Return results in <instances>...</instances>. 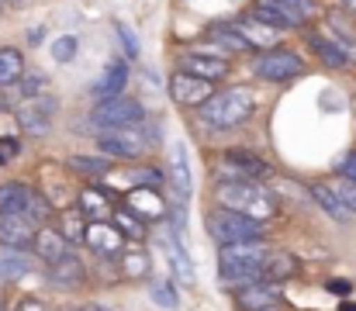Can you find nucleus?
<instances>
[{
    "mask_svg": "<svg viewBox=\"0 0 356 311\" xmlns=\"http://www.w3.org/2000/svg\"><path fill=\"white\" fill-rule=\"evenodd\" d=\"M17 311H49L42 301H35V298H28V301H21V308Z\"/></svg>",
    "mask_w": 356,
    "mask_h": 311,
    "instance_id": "obj_44",
    "label": "nucleus"
},
{
    "mask_svg": "<svg viewBox=\"0 0 356 311\" xmlns=\"http://www.w3.org/2000/svg\"><path fill=\"white\" fill-rule=\"evenodd\" d=\"M232 298L242 311H266V308H280L284 305V284L277 280H249L232 287Z\"/></svg>",
    "mask_w": 356,
    "mask_h": 311,
    "instance_id": "obj_8",
    "label": "nucleus"
},
{
    "mask_svg": "<svg viewBox=\"0 0 356 311\" xmlns=\"http://www.w3.org/2000/svg\"><path fill=\"white\" fill-rule=\"evenodd\" d=\"M152 138H145L142 131V121L135 128H115V131H101L97 138V149L108 156V159H138L145 149H149Z\"/></svg>",
    "mask_w": 356,
    "mask_h": 311,
    "instance_id": "obj_7",
    "label": "nucleus"
},
{
    "mask_svg": "<svg viewBox=\"0 0 356 311\" xmlns=\"http://www.w3.org/2000/svg\"><path fill=\"white\" fill-rule=\"evenodd\" d=\"M111 221L121 228V235H124V239H131V242H142V239L149 235V232H145V221H142L138 214H131L128 207L115 211V218H111Z\"/></svg>",
    "mask_w": 356,
    "mask_h": 311,
    "instance_id": "obj_33",
    "label": "nucleus"
},
{
    "mask_svg": "<svg viewBox=\"0 0 356 311\" xmlns=\"http://www.w3.org/2000/svg\"><path fill=\"white\" fill-rule=\"evenodd\" d=\"M70 311H80V308H70Z\"/></svg>",
    "mask_w": 356,
    "mask_h": 311,
    "instance_id": "obj_50",
    "label": "nucleus"
},
{
    "mask_svg": "<svg viewBox=\"0 0 356 311\" xmlns=\"http://www.w3.org/2000/svg\"><path fill=\"white\" fill-rule=\"evenodd\" d=\"M124 83H128V59H111L108 70L101 73V80L90 87V97L97 104L115 101V97L124 94Z\"/></svg>",
    "mask_w": 356,
    "mask_h": 311,
    "instance_id": "obj_15",
    "label": "nucleus"
},
{
    "mask_svg": "<svg viewBox=\"0 0 356 311\" xmlns=\"http://www.w3.org/2000/svg\"><path fill=\"white\" fill-rule=\"evenodd\" d=\"M118 266H121V277H124V280H145V277H149V270H152L149 253H145V249H138V246H131V249H124V253H121Z\"/></svg>",
    "mask_w": 356,
    "mask_h": 311,
    "instance_id": "obj_28",
    "label": "nucleus"
},
{
    "mask_svg": "<svg viewBox=\"0 0 356 311\" xmlns=\"http://www.w3.org/2000/svg\"><path fill=\"white\" fill-rule=\"evenodd\" d=\"M31 194H35V191L24 187V184H3V187H0V214H24Z\"/></svg>",
    "mask_w": 356,
    "mask_h": 311,
    "instance_id": "obj_31",
    "label": "nucleus"
},
{
    "mask_svg": "<svg viewBox=\"0 0 356 311\" xmlns=\"http://www.w3.org/2000/svg\"><path fill=\"white\" fill-rule=\"evenodd\" d=\"M238 28V35L252 45V49H259V52H270V49H277V31L280 28H273V24H266V21H259V17H238L232 21Z\"/></svg>",
    "mask_w": 356,
    "mask_h": 311,
    "instance_id": "obj_17",
    "label": "nucleus"
},
{
    "mask_svg": "<svg viewBox=\"0 0 356 311\" xmlns=\"http://www.w3.org/2000/svg\"><path fill=\"white\" fill-rule=\"evenodd\" d=\"M336 194L346 201V207L356 214V180H346V177H339V184H336Z\"/></svg>",
    "mask_w": 356,
    "mask_h": 311,
    "instance_id": "obj_37",
    "label": "nucleus"
},
{
    "mask_svg": "<svg viewBox=\"0 0 356 311\" xmlns=\"http://www.w3.org/2000/svg\"><path fill=\"white\" fill-rule=\"evenodd\" d=\"M24 218L35 225V228H49V218H52V205L42 198V194H31V201L24 207Z\"/></svg>",
    "mask_w": 356,
    "mask_h": 311,
    "instance_id": "obj_35",
    "label": "nucleus"
},
{
    "mask_svg": "<svg viewBox=\"0 0 356 311\" xmlns=\"http://www.w3.org/2000/svg\"><path fill=\"white\" fill-rule=\"evenodd\" d=\"M325 291L336 294V298H350V294H353V284H350V280H329Z\"/></svg>",
    "mask_w": 356,
    "mask_h": 311,
    "instance_id": "obj_43",
    "label": "nucleus"
},
{
    "mask_svg": "<svg viewBox=\"0 0 356 311\" xmlns=\"http://www.w3.org/2000/svg\"><path fill=\"white\" fill-rule=\"evenodd\" d=\"M208 38H211L222 52H252V45H249V42L238 35L236 24H211Z\"/></svg>",
    "mask_w": 356,
    "mask_h": 311,
    "instance_id": "obj_30",
    "label": "nucleus"
},
{
    "mask_svg": "<svg viewBox=\"0 0 356 311\" xmlns=\"http://www.w3.org/2000/svg\"><path fill=\"white\" fill-rule=\"evenodd\" d=\"M80 211H83L90 221H108V218H115V211H111V198H108L104 191H97V187L80 191Z\"/></svg>",
    "mask_w": 356,
    "mask_h": 311,
    "instance_id": "obj_27",
    "label": "nucleus"
},
{
    "mask_svg": "<svg viewBox=\"0 0 356 311\" xmlns=\"http://www.w3.org/2000/svg\"><path fill=\"white\" fill-rule=\"evenodd\" d=\"M3 7H7V0H0V14H3Z\"/></svg>",
    "mask_w": 356,
    "mask_h": 311,
    "instance_id": "obj_48",
    "label": "nucleus"
},
{
    "mask_svg": "<svg viewBox=\"0 0 356 311\" xmlns=\"http://www.w3.org/2000/svg\"><path fill=\"white\" fill-rule=\"evenodd\" d=\"M73 56H76V38H73V35H63V38L52 45V59H56V63H70Z\"/></svg>",
    "mask_w": 356,
    "mask_h": 311,
    "instance_id": "obj_36",
    "label": "nucleus"
},
{
    "mask_svg": "<svg viewBox=\"0 0 356 311\" xmlns=\"http://www.w3.org/2000/svg\"><path fill=\"white\" fill-rule=\"evenodd\" d=\"M266 311H284V305H280V308H266Z\"/></svg>",
    "mask_w": 356,
    "mask_h": 311,
    "instance_id": "obj_49",
    "label": "nucleus"
},
{
    "mask_svg": "<svg viewBox=\"0 0 356 311\" xmlns=\"http://www.w3.org/2000/svg\"><path fill=\"white\" fill-rule=\"evenodd\" d=\"M308 194H312V201L322 207L332 221L346 225V221L353 218V211H350V207H346V201L336 194V187H329V184H312V187H308Z\"/></svg>",
    "mask_w": 356,
    "mask_h": 311,
    "instance_id": "obj_20",
    "label": "nucleus"
},
{
    "mask_svg": "<svg viewBox=\"0 0 356 311\" xmlns=\"http://www.w3.org/2000/svg\"><path fill=\"white\" fill-rule=\"evenodd\" d=\"M83 280H87V266H83L73 253H66L59 263L49 266V284H52V287L76 291V287H83Z\"/></svg>",
    "mask_w": 356,
    "mask_h": 311,
    "instance_id": "obj_16",
    "label": "nucleus"
},
{
    "mask_svg": "<svg viewBox=\"0 0 356 311\" xmlns=\"http://www.w3.org/2000/svg\"><path fill=\"white\" fill-rule=\"evenodd\" d=\"M38 228L24 214H0V242L7 249H35Z\"/></svg>",
    "mask_w": 356,
    "mask_h": 311,
    "instance_id": "obj_14",
    "label": "nucleus"
},
{
    "mask_svg": "<svg viewBox=\"0 0 356 311\" xmlns=\"http://www.w3.org/2000/svg\"><path fill=\"white\" fill-rule=\"evenodd\" d=\"M87 228H90V218L80 207H63V214H59V235L70 246H87Z\"/></svg>",
    "mask_w": 356,
    "mask_h": 311,
    "instance_id": "obj_23",
    "label": "nucleus"
},
{
    "mask_svg": "<svg viewBox=\"0 0 356 311\" xmlns=\"http://www.w3.org/2000/svg\"><path fill=\"white\" fill-rule=\"evenodd\" d=\"M298 273H301V263H298V256H291V253H270V260H266V266H263V277H266V280H277V284L294 280Z\"/></svg>",
    "mask_w": 356,
    "mask_h": 311,
    "instance_id": "obj_26",
    "label": "nucleus"
},
{
    "mask_svg": "<svg viewBox=\"0 0 356 311\" xmlns=\"http://www.w3.org/2000/svg\"><path fill=\"white\" fill-rule=\"evenodd\" d=\"M7 3H10V7H21V3H28V0H7Z\"/></svg>",
    "mask_w": 356,
    "mask_h": 311,
    "instance_id": "obj_46",
    "label": "nucleus"
},
{
    "mask_svg": "<svg viewBox=\"0 0 356 311\" xmlns=\"http://www.w3.org/2000/svg\"><path fill=\"white\" fill-rule=\"evenodd\" d=\"M17 152H21L17 138H0V163H10V159H17Z\"/></svg>",
    "mask_w": 356,
    "mask_h": 311,
    "instance_id": "obj_41",
    "label": "nucleus"
},
{
    "mask_svg": "<svg viewBox=\"0 0 356 311\" xmlns=\"http://www.w3.org/2000/svg\"><path fill=\"white\" fill-rule=\"evenodd\" d=\"M343 311H356V305H343Z\"/></svg>",
    "mask_w": 356,
    "mask_h": 311,
    "instance_id": "obj_47",
    "label": "nucleus"
},
{
    "mask_svg": "<svg viewBox=\"0 0 356 311\" xmlns=\"http://www.w3.org/2000/svg\"><path fill=\"white\" fill-rule=\"evenodd\" d=\"M138 121H145V111L142 104L131 101V97H115V101H104L97 104L90 111V125L101 128V131H115V128H135Z\"/></svg>",
    "mask_w": 356,
    "mask_h": 311,
    "instance_id": "obj_5",
    "label": "nucleus"
},
{
    "mask_svg": "<svg viewBox=\"0 0 356 311\" xmlns=\"http://www.w3.org/2000/svg\"><path fill=\"white\" fill-rule=\"evenodd\" d=\"M252 111H256V94L249 87H229L201 107V121L215 131H229V128H238Z\"/></svg>",
    "mask_w": 356,
    "mask_h": 311,
    "instance_id": "obj_3",
    "label": "nucleus"
},
{
    "mask_svg": "<svg viewBox=\"0 0 356 311\" xmlns=\"http://www.w3.org/2000/svg\"><path fill=\"white\" fill-rule=\"evenodd\" d=\"M222 170L229 173L222 180H259V184H266L273 177L270 163L263 156L249 152V149H225L222 152Z\"/></svg>",
    "mask_w": 356,
    "mask_h": 311,
    "instance_id": "obj_9",
    "label": "nucleus"
},
{
    "mask_svg": "<svg viewBox=\"0 0 356 311\" xmlns=\"http://www.w3.org/2000/svg\"><path fill=\"white\" fill-rule=\"evenodd\" d=\"M215 201L218 207H229L238 214H249L256 221H270L280 214L277 198L266 191V184L259 180H218L215 184Z\"/></svg>",
    "mask_w": 356,
    "mask_h": 311,
    "instance_id": "obj_1",
    "label": "nucleus"
},
{
    "mask_svg": "<svg viewBox=\"0 0 356 311\" xmlns=\"http://www.w3.org/2000/svg\"><path fill=\"white\" fill-rule=\"evenodd\" d=\"M52 111H56V101H52L49 94L24 101L17 107V125H21V131H28V135H45L49 125H52Z\"/></svg>",
    "mask_w": 356,
    "mask_h": 311,
    "instance_id": "obj_13",
    "label": "nucleus"
},
{
    "mask_svg": "<svg viewBox=\"0 0 356 311\" xmlns=\"http://www.w3.org/2000/svg\"><path fill=\"white\" fill-rule=\"evenodd\" d=\"M252 7H266V10H277L291 21V28H301L305 21H312L318 10H315V0H256Z\"/></svg>",
    "mask_w": 356,
    "mask_h": 311,
    "instance_id": "obj_19",
    "label": "nucleus"
},
{
    "mask_svg": "<svg viewBox=\"0 0 356 311\" xmlns=\"http://www.w3.org/2000/svg\"><path fill=\"white\" fill-rule=\"evenodd\" d=\"M180 66L187 70V73H194V77H201V80H222V77H229V52H222V49H194V52H184V59H180Z\"/></svg>",
    "mask_w": 356,
    "mask_h": 311,
    "instance_id": "obj_11",
    "label": "nucleus"
},
{
    "mask_svg": "<svg viewBox=\"0 0 356 311\" xmlns=\"http://www.w3.org/2000/svg\"><path fill=\"white\" fill-rule=\"evenodd\" d=\"M170 266H173V277H177L184 287H194L197 273H194V263H191V256H187L180 235H170Z\"/></svg>",
    "mask_w": 356,
    "mask_h": 311,
    "instance_id": "obj_24",
    "label": "nucleus"
},
{
    "mask_svg": "<svg viewBox=\"0 0 356 311\" xmlns=\"http://www.w3.org/2000/svg\"><path fill=\"white\" fill-rule=\"evenodd\" d=\"M252 73L256 77H263V80H270V83H287V80H294V77H301L305 73V59L298 56V52H291V49H270V52H259L256 56V63H252Z\"/></svg>",
    "mask_w": 356,
    "mask_h": 311,
    "instance_id": "obj_6",
    "label": "nucleus"
},
{
    "mask_svg": "<svg viewBox=\"0 0 356 311\" xmlns=\"http://www.w3.org/2000/svg\"><path fill=\"white\" fill-rule=\"evenodd\" d=\"M343 7H346L350 14H356V0H343Z\"/></svg>",
    "mask_w": 356,
    "mask_h": 311,
    "instance_id": "obj_45",
    "label": "nucleus"
},
{
    "mask_svg": "<svg viewBox=\"0 0 356 311\" xmlns=\"http://www.w3.org/2000/svg\"><path fill=\"white\" fill-rule=\"evenodd\" d=\"M124 207H128L131 214H138V218H142L145 225L166 214V205H163V198H159V194H156L152 187H131V191H128V198H124Z\"/></svg>",
    "mask_w": 356,
    "mask_h": 311,
    "instance_id": "obj_18",
    "label": "nucleus"
},
{
    "mask_svg": "<svg viewBox=\"0 0 356 311\" xmlns=\"http://www.w3.org/2000/svg\"><path fill=\"white\" fill-rule=\"evenodd\" d=\"M270 253L263 242H232V246H218V277L222 284H229V291L249 280H263V266H266Z\"/></svg>",
    "mask_w": 356,
    "mask_h": 311,
    "instance_id": "obj_2",
    "label": "nucleus"
},
{
    "mask_svg": "<svg viewBox=\"0 0 356 311\" xmlns=\"http://www.w3.org/2000/svg\"><path fill=\"white\" fill-rule=\"evenodd\" d=\"M149 294H152V301H156L159 308H166V311H177V308H180V294H177L173 280H152Z\"/></svg>",
    "mask_w": 356,
    "mask_h": 311,
    "instance_id": "obj_34",
    "label": "nucleus"
},
{
    "mask_svg": "<svg viewBox=\"0 0 356 311\" xmlns=\"http://www.w3.org/2000/svg\"><path fill=\"white\" fill-rule=\"evenodd\" d=\"M24 80V56L14 45H0V90Z\"/></svg>",
    "mask_w": 356,
    "mask_h": 311,
    "instance_id": "obj_25",
    "label": "nucleus"
},
{
    "mask_svg": "<svg viewBox=\"0 0 356 311\" xmlns=\"http://www.w3.org/2000/svg\"><path fill=\"white\" fill-rule=\"evenodd\" d=\"M173 191H177V201L180 205L191 201V170H187L184 145H173Z\"/></svg>",
    "mask_w": 356,
    "mask_h": 311,
    "instance_id": "obj_32",
    "label": "nucleus"
},
{
    "mask_svg": "<svg viewBox=\"0 0 356 311\" xmlns=\"http://www.w3.org/2000/svg\"><path fill=\"white\" fill-rule=\"evenodd\" d=\"M66 246H70V242L59 235V228H52V225H49V228H38V239H35V256H38L45 266H52V263H59V260L70 253Z\"/></svg>",
    "mask_w": 356,
    "mask_h": 311,
    "instance_id": "obj_21",
    "label": "nucleus"
},
{
    "mask_svg": "<svg viewBox=\"0 0 356 311\" xmlns=\"http://www.w3.org/2000/svg\"><path fill=\"white\" fill-rule=\"evenodd\" d=\"M135 180H138L135 187H152V191H156V187L163 184V173H159L156 166H145V170H138V173H135Z\"/></svg>",
    "mask_w": 356,
    "mask_h": 311,
    "instance_id": "obj_38",
    "label": "nucleus"
},
{
    "mask_svg": "<svg viewBox=\"0 0 356 311\" xmlns=\"http://www.w3.org/2000/svg\"><path fill=\"white\" fill-rule=\"evenodd\" d=\"M24 270H28V263H24L21 256H14V253H7L3 263H0V273H3V277H17V273H24Z\"/></svg>",
    "mask_w": 356,
    "mask_h": 311,
    "instance_id": "obj_39",
    "label": "nucleus"
},
{
    "mask_svg": "<svg viewBox=\"0 0 356 311\" xmlns=\"http://www.w3.org/2000/svg\"><path fill=\"white\" fill-rule=\"evenodd\" d=\"M208 232L218 246H232V242H263L266 239V228L263 221L249 218V214H238L229 207H215L208 214Z\"/></svg>",
    "mask_w": 356,
    "mask_h": 311,
    "instance_id": "obj_4",
    "label": "nucleus"
},
{
    "mask_svg": "<svg viewBox=\"0 0 356 311\" xmlns=\"http://www.w3.org/2000/svg\"><path fill=\"white\" fill-rule=\"evenodd\" d=\"M111 163H115V159H108L104 152H90V156L76 152V156L66 159V166H70L73 173H80V177H104V173L111 170Z\"/></svg>",
    "mask_w": 356,
    "mask_h": 311,
    "instance_id": "obj_29",
    "label": "nucleus"
},
{
    "mask_svg": "<svg viewBox=\"0 0 356 311\" xmlns=\"http://www.w3.org/2000/svg\"><path fill=\"white\" fill-rule=\"evenodd\" d=\"M339 173H343L346 180H356V149L353 152H346V156L339 159Z\"/></svg>",
    "mask_w": 356,
    "mask_h": 311,
    "instance_id": "obj_42",
    "label": "nucleus"
},
{
    "mask_svg": "<svg viewBox=\"0 0 356 311\" xmlns=\"http://www.w3.org/2000/svg\"><path fill=\"white\" fill-rule=\"evenodd\" d=\"M170 94H173V101L180 104V107H204V104L215 97V83L211 80H201V77H194V73H187V70H177L173 73V80H170Z\"/></svg>",
    "mask_w": 356,
    "mask_h": 311,
    "instance_id": "obj_10",
    "label": "nucleus"
},
{
    "mask_svg": "<svg viewBox=\"0 0 356 311\" xmlns=\"http://www.w3.org/2000/svg\"><path fill=\"white\" fill-rule=\"evenodd\" d=\"M115 28H118V38H121V45H124V52H128V59H135V56H138V42H135V35H131V28H128V24H115Z\"/></svg>",
    "mask_w": 356,
    "mask_h": 311,
    "instance_id": "obj_40",
    "label": "nucleus"
},
{
    "mask_svg": "<svg viewBox=\"0 0 356 311\" xmlns=\"http://www.w3.org/2000/svg\"><path fill=\"white\" fill-rule=\"evenodd\" d=\"M308 49H312L329 70H350V52H346L339 42H332V38H325V35H312V38H308Z\"/></svg>",
    "mask_w": 356,
    "mask_h": 311,
    "instance_id": "obj_22",
    "label": "nucleus"
},
{
    "mask_svg": "<svg viewBox=\"0 0 356 311\" xmlns=\"http://www.w3.org/2000/svg\"><path fill=\"white\" fill-rule=\"evenodd\" d=\"M87 246L97 260H115L118 263L124 253V235L115 221H90L87 228Z\"/></svg>",
    "mask_w": 356,
    "mask_h": 311,
    "instance_id": "obj_12",
    "label": "nucleus"
}]
</instances>
